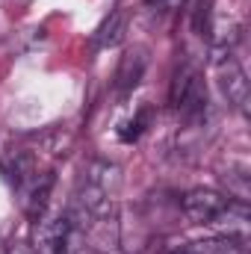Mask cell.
<instances>
[{
	"instance_id": "cell-6",
	"label": "cell",
	"mask_w": 251,
	"mask_h": 254,
	"mask_svg": "<svg viewBox=\"0 0 251 254\" xmlns=\"http://www.w3.org/2000/svg\"><path fill=\"white\" fill-rule=\"evenodd\" d=\"M145 68H148V51L145 48H130L122 63H119V71H116V92L119 95H127L139 86V80L145 77Z\"/></svg>"
},
{
	"instance_id": "cell-10",
	"label": "cell",
	"mask_w": 251,
	"mask_h": 254,
	"mask_svg": "<svg viewBox=\"0 0 251 254\" xmlns=\"http://www.w3.org/2000/svg\"><path fill=\"white\" fill-rule=\"evenodd\" d=\"M151 3H154V0H151ZM157 3H163V0H157Z\"/></svg>"
},
{
	"instance_id": "cell-9",
	"label": "cell",
	"mask_w": 251,
	"mask_h": 254,
	"mask_svg": "<svg viewBox=\"0 0 251 254\" xmlns=\"http://www.w3.org/2000/svg\"><path fill=\"white\" fill-rule=\"evenodd\" d=\"M9 254H33V252H30L27 246H15V249H12V252H9Z\"/></svg>"
},
{
	"instance_id": "cell-2",
	"label": "cell",
	"mask_w": 251,
	"mask_h": 254,
	"mask_svg": "<svg viewBox=\"0 0 251 254\" xmlns=\"http://www.w3.org/2000/svg\"><path fill=\"white\" fill-rule=\"evenodd\" d=\"M216 77H219V89H222L225 101L234 110L246 113L249 110V77H246L243 65L237 63L234 54H219V60H216Z\"/></svg>"
},
{
	"instance_id": "cell-1",
	"label": "cell",
	"mask_w": 251,
	"mask_h": 254,
	"mask_svg": "<svg viewBox=\"0 0 251 254\" xmlns=\"http://www.w3.org/2000/svg\"><path fill=\"white\" fill-rule=\"evenodd\" d=\"M169 101H172V107H175L187 122H192V125L204 119V113H207V86H204V77H201L192 65H184V68L175 74Z\"/></svg>"
},
{
	"instance_id": "cell-3",
	"label": "cell",
	"mask_w": 251,
	"mask_h": 254,
	"mask_svg": "<svg viewBox=\"0 0 251 254\" xmlns=\"http://www.w3.org/2000/svg\"><path fill=\"white\" fill-rule=\"evenodd\" d=\"M231 198L216 190H189L184 195V216L192 225H216L228 210Z\"/></svg>"
},
{
	"instance_id": "cell-4",
	"label": "cell",
	"mask_w": 251,
	"mask_h": 254,
	"mask_svg": "<svg viewBox=\"0 0 251 254\" xmlns=\"http://www.w3.org/2000/svg\"><path fill=\"white\" fill-rule=\"evenodd\" d=\"M0 172H3V178H6V184L21 195V192L33 184V178L39 175V166H36V160H33L30 151H21V148H18V151L3 154Z\"/></svg>"
},
{
	"instance_id": "cell-7",
	"label": "cell",
	"mask_w": 251,
	"mask_h": 254,
	"mask_svg": "<svg viewBox=\"0 0 251 254\" xmlns=\"http://www.w3.org/2000/svg\"><path fill=\"white\" fill-rule=\"evenodd\" d=\"M127 9H113L104 21H101V27L95 30V48L98 51H107V48H116V45H122V39H125L127 33Z\"/></svg>"
},
{
	"instance_id": "cell-5",
	"label": "cell",
	"mask_w": 251,
	"mask_h": 254,
	"mask_svg": "<svg viewBox=\"0 0 251 254\" xmlns=\"http://www.w3.org/2000/svg\"><path fill=\"white\" fill-rule=\"evenodd\" d=\"M169 254H249V240L246 234H225L216 240H198V243L178 246Z\"/></svg>"
},
{
	"instance_id": "cell-8",
	"label": "cell",
	"mask_w": 251,
	"mask_h": 254,
	"mask_svg": "<svg viewBox=\"0 0 251 254\" xmlns=\"http://www.w3.org/2000/svg\"><path fill=\"white\" fill-rule=\"evenodd\" d=\"M148 119H151V110H142L139 116H133V119H130V122L125 125V130H119L122 142H136V139L145 133V127H148Z\"/></svg>"
}]
</instances>
